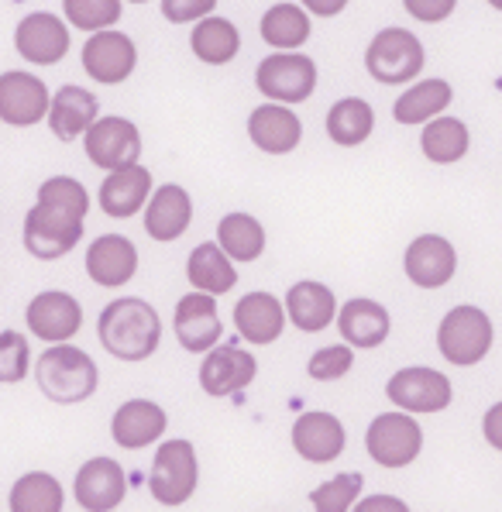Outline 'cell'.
Instances as JSON below:
<instances>
[{
	"instance_id": "cell-1",
	"label": "cell",
	"mask_w": 502,
	"mask_h": 512,
	"mask_svg": "<svg viewBox=\"0 0 502 512\" xmlns=\"http://www.w3.org/2000/svg\"><path fill=\"white\" fill-rule=\"evenodd\" d=\"M86 210H90L86 189L69 176H52L38 189V203L25 217V248L42 262L69 255L83 238Z\"/></svg>"
},
{
	"instance_id": "cell-2",
	"label": "cell",
	"mask_w": 502,
	"mask_h": 512,
	"mask_svg": "<svg viewBox=\"0 0 502 512\" xmlns=\"http://www.w3.org/2000/svg\"><path fill=\"white\" fill-rule=\"evenodd\" d=\"M100 344L121 361H145L152 358L162 341V320L152 303L138 296H124L104 306L97 324Z\"/></svg>"
},
{
	"instance_id": "cell-3",
	"label": "cell",
	"mask_w": 502,
	"mask_h": 512,
	"mask_svg": "<svg viewBox=\"0 0 502 512\" xmlns=\"http://www.w3.org/2000/svg\"><path fill=\"white\" fill-rule=\"evenodd\" d=\"M35 378H38V389L52 399V403H83L97 392V365L93 358L73 344L59 341L52 344L49 351L38 358L35 365Z\"/></svg>"
},
{
	"instance_id": "cell-4",
	"label": "cell",
	"mask_w": 502,
	"mask_h": 512,
	"mask_svg": "<svg viewBox=\"0 0 502 512\" xmlns=\"http://www.w3.org/2000/svg\"><path fill=\"white\" fill-rule=\"evenodd\" d=\"M492 337L496 330H492L489 313L478 306H454L437 327V348L454 368H472L489 354Z\"/></svg>"
},
{
	"instance_id": "cell-5",
	"label": "cell",
	"mask_w": 502,
	"mask_h": 512,
	"mask_svg": "<svg viewBox=\"0 0 502 512\" xmlns=\"http://www.w3.org/2000/svg\"><path fill=\"white\" fill-rule=\"evenodd\" d=\"M423 62H427L423 42L406 28H382L365 52L368 76L379 83H389V86L417 80Z\"/></svg>"
},
{
	"instance_id": "cell-6",
	"label": "cell",
	"mask_w": 502,
	"mask_h": 512,
	"mask_svg": "<svg viewBox=\"0 0 502 512\" xmlns=\"http://www.w3.org/2000/svg\"><path fill=\"white\" fill-rule=\"evenodd\" d=\"M196 478H200V464L190 440H166L155 451L152 475H148V492L159 506H183L193 499Z\"/></svg>"
},
{
	"instance_id": "cell-7",
	"label": "cell",
	"mask_w": 502,
	"mask_h": 512,
	"mask_svg": "<svg viewBox=\"0 0 502 512\" xmlns=\"http://www.w3.org/2000/svg\"><path fill=\"white\" fill-rule=\"evenodd\" d=\"M365 451L382 468H406L423 451V427L410 413H382L368 423Z\"/></svg>"
},
{
	"instance_id": "cell-8",
	"label": "cell",
	"mask_w": 502,
	"mask_h": 512,
	"mask_svg": "<svg viewBox=\"0 0 502 512\" xmlns=\"http://www.w3.org/2000/svg\"><path fill=\"white\" fill-rule=\"evenodd\" d=\"M255 86L276 104H303L317 86V66L310 55L296 52H276L258 62Z\"/></svg>"
},
{
	"instance_id": "cell-9",
	"label": "cell",
	"mask_w": 502,
	"mask_h": 512,
	"mask_svg": "<svg viewBox=\"0 0 502 512\" xmlns=\"http://www.w3.org/2000/svg\"><path fill=\"white\" fill-rule=\"evenodd\" d=\"M386 396L406 413H441L451 406V378L434 368H403L389 378Z\"/></svg>"
},
{
	"instance_id": "cell-10",
	"label": "cell",
	"mask_w": 502,
	"mask_h": 512,
	"mask_svg": "<svg viewBox=\"0 0 502 512\" xmlns=\"http://www.w3.org/2000/svg\"><path fill=\"white\" fill-rule=\"evenodd\" d=\"M138 66V49L124 31L100 28L93 31V38H86L83 45V69L90 73V80L114 86L124 83Z\"/></svg>"
},
{
	"instance_id": "cell-11",
	"label": "cell",
	"mask_w": 502,
	"mask_h": 512,
	"mask_svg": "<svg viewBox=\"0 0 502 512\" xmlns=\"http://www.w3.org/2000/svg\"><path fill=\"white\" fill-rule=\"evenodd\" d=\"M86 155L97 169H121L138 162L141 135L128 117H100L86 128Z\"/></svg>"
},
{
	"instance_id": "cell-12",
	"label": "cell",
	"mask_w": 502,
	"mask_h": 512,
	"mask_svg": "<svg viewBox=\"0 0 502 512\" xmlns=\"http://www.w3.org/2000/svg\"><path fill=\"white\" fill-rule=\"evenodd\" d=\"M49 86L38 76L11 69V73H0V121L14 124V128H31V124L45 121L49 114Z\"/></svg>"
},
{
	"instance_id": "cell-13",
	"label": "cell",
	"mask_w": 502,
	"mask_h": 512,
	"mask_svg": "<svg viewBox=\"0 0 502 512\" xmlns=\"http://www.w3.org/2000/svg\"><path fill=\"white\" fill-rule=\"evenodd\" d=\"M14 49L31 66H56L69 52V28L66 21L49 11H35L14 31Z\"/></svg>"
},
{
	"instance_id": "cell-14",
	"label": "cell",
	"mask_w": 502,
	"mask_h": 512,
	"mask_svg": "<svg viewBox=\"0 0 502 512\" xmlns=\"http://www.w3.org/2000/svg\"><path fill=\"white\" fill-rule=\"evenodd\" d=\"M172 327H176V337L186 351L193 354H203L210 351L224 334V324L217 317V303L210 293H186L183 299L176 303V313H172Z\"/></svg>"
},
{
	"instance_id": "cell-15",
	"label": "cell",
	"mask_w": 502,
	"mask_h": 512,
	"mask_svg": "<svg viewBox=\"0 0 502 512\" xmlns=\"http://www.w3.org/2000/svg\"><path fill=\"white\" fill-rule=\"evenodd\" d=\"M406 279L420 289H441L458 272V251L441 234H420L417 241L406 248L403 258Z\"/></svg>"
},
{
	"instance_id": "cell-16",
	"label": "cell",
	"mask_w": 502,
	"mask_h": 512,
	"mask_svg": "<svg viewBox=\"0 0 502 512\" xmlns=\"http://www.w3.org/2000/svg\"><path fill=\"white\" fill-rule=\"evenodd\" d=\"M28 330L38 337V341H73L83 327V310L69 293H59V289H49V293H38L28 303Z\"/></svg>"
},
{
	"instance_id": "cell-17",
	"label": "cell",
	"mask_w": 502,
	"mask_h": 512,
	"mask_svg": "<svg viewBox=\"0 0 502 512\" xmlns=\"http://www.w3.org/2000/svg\"><path fill=\"white\" fill-rule=\"evenodd\" d=\"M76 502L90 512H111L124 502L128 482H124V468L114 458H93L76 471Z\"/></svg>"
},
{
	"instance_id": "cell-18",
	"label": "cell",
	"mask_w": 502,
	"mask_h": 512,
	"mask_svg": "<svg viewBox=\"0 0 502 512\" xmlns=\"http://www.w3.org/2000/svg\"><path fill=\"white\" fill-rule=\"evenodd\" d=\"M255 358L245 348H234V344H221L203 358L200 365V385L207 396H234V392L248 389L255 382Z\"/></svg>"
},
{
	"instance_id": "cell-19",
	"label": "cell",
	"mask_w": 502,
	"mask_h": 512,
	"mask_svg": "<svg viewBox=\"0 0 502 512\" xmlns=\"http://www.w3.org/2000/svg\"><path fill=\"white\" fill-rule=\"evenodd\" d=\"M138 272V248L124 234H104L90 244L86 251V275H90L97 286L117 289L128 286Z\"/></svg>"
},
{
	"instance_id": "cell-20",
	"label": "cell",
	"mask_w": 502,
	"mask_h": 512,
	"mask_svg": "<svg viewBox=\"0 0 502 512\" xmlns=\"http://www.w3.org/2000/svg\"><path fill=\"white\" fill-rule=\"evenodd\" d=\"M169 416L166 409L152 399H128L111 420V437L124 451H141V447L155 444L166 433Z\"/></svg>"
},
{
	"instance_id": "cell-21",
	"label": "cell",
	"mask_w": 502,
	"mask_h": 512,
	"mask_svg": "<svg viewBox=\"0 0 502 512\" xmlns=\"http://www.w3.org/2000/svg\"><path fill=\"white\" fill-rule=\"evenodd\" d=\"M344 444H348V433L334 413H303L293 423V447L303 461L327 464L344 451Z\"/></svg>"
},
{
	"instance_id": "cell-22",
	"label": "cell",
	"mask_w": 502,
	"mask_h": 512,
	"mask_svg": "<svg viewBox=\"0 0 502 512\" xmlns=\"http://www.w3.org/2000/svg\"><path fill=\"white\" fill-rule=\"evenodd\" d=\"M248 138L269 155H289L300 145L303 124L289 104H265L248 117Z\"/></svg>"
},
{
	"instance_id": "cell-23",
	"label": "cell",
	"mask_w": 502,
	"mask_h": 512,
	"mask_svg": "<svg viewBox=\"0 0 502 512\" xmlns=\"http://www.w3.org/2000/svg\"><path fill=\"white\" fill-rule=\"evenodd\" d=\"M148 189H152V172L145 165H121V169H111V176L100 186V207L107 217H135L148 203Z\"/></svg>"
},
{
	"instance_id": "cell-24",
	"label": "cell",
	"mask_w": 502,
	"mask_h": 512,
	"mask_svg": "<svg viewBox=\"0 0 502 512\" xmlns=\"http://www.w3.org/2000/svg\"><path fill=\"white\" fill-rule=\"evenodd\" d=\"M193 220V200L183 186L169 183V186H159L155 196L148 200V210H145V231L148 238L155 241H176L186 234Z\"/></svg>"
},
{
	"instance_id": "cell-25",
	"label": "cell",
	"mask_w": 502,
	"mask_h": 512,
	"mask_svg": "<svg viewBox=\"0 0 502 512\" xmlns=\"http://www.w3.org/2000/svg\"><path fill=\"white\" fill-rule=\"evenodd\" d=\"M234 327L248 344H272L286 327V310L272 293H248L234 306Z\"/></svg>"
},
{
	"instance_id": "cell-26",
	"label": "cell",
	"mask_w": 502,
	"mask_h": 512,
	"mask_svg": "<svg viewBox=\"0 0 502 512\" xmlns=\"http://www.w3.org/2000/svg\"><path fill=\"white\" fill-rule=\"evenodd\" d=\"M334 320L351 348H379L392 330L389 310L375 299H348Z\"/></svg>"
},
{
	"instance_id": "cell-27",
	"label": "cell",
	"mask_w": 502,
	"mask_h": 512,
	"mask_svg": "<svg viewBox=\"0 0 502 512\" xmlns=\"http://www.w3.org/2000/svg\"><path fill=\"white\" fill-rule=\"evenodd\" d=\"M97 110L100 104L90 90H83V86H62L56 97H52L45 117H49V128L59 141H76L97 121Z\"/></svg>"
},
{
	"instance_id": "cell-28",
	"label": "cell",
	"mask_w": 502,
	"mask_h": 512,
	"mask_svg": "<svg viewBox=\"0 0 502 512\" xmlns=\"http://www.w3.org/2000/svg\"><path fill=\"white\" fill-rule=\"evenodd\" d=\"M286 310H289V320L300 330L320 334V330H327L334 324L337 299L324 282H296L286 293Z\"/></svg>"
},
{
	"instance_id": "cell-29",
	"label": "cell",
	"mask_w": 502,
	"mask_h": 512,
	"mask_svg": "<svg viewBox=\"0 0 502 512\" xmlns=\"http://www.w3.org/2000/svg\"><path fill=\"white\" fill-rule=\"evenodd\" d=\"M186 275H190L193 289L210 293V296H224L238 286L234 258L227 255L221 244H196L193 255H190V265H186Z\"/></svg>"
},
{
	"instance_id": "cell-30",
	"label": "cell",
	"mask_w": 502,
	"mask_h": 512,
	"mask_svg": "<svg viewBox=\"0 0 502 512\" xmlns=\"http://www.w3.org/2000/svg\"><path fill=\"white\" fill-rule=\"evenodd\" d=\"M468 145H472V135H468V124L458 121V117H430L427 128H423L420 148L430 162L437 165H451L461 162L468 155Z\"/></svg>"
},
{
	"instance_id": "cell-31",
	"label": "cell",
	"mask_w": 502,
	"mask_h": 512,
	"mask_svg": "<svg viewBox=\"0 0 502 512\" xmlns=\"http://www.w3.org/2000/svg\"><path fill=\"white\" fill-rule=\"evenodd\" d=\"M454 90L451 83L444 80H423V83H413L406 93H399V100L392 104V117L399 124H423L430 117L444 114L447 104H451Z\"/></svg>"
},
{
	"instance_id": "cell-32",
	"label": "cell",
	"mask_w": 502,
	"mask_h": 512,
	"mask_svg": "<svg viewBox=\"0 0 502 512\" xmlns=\"http://www.w3.org/2000/svg\"><path fill=\"white\" fill-rule=\"evenodd\" d=\"M190 49L203 66H224L231 62L241 49V35L238 28L227 18H200V25L193 28L190 35Z\"/></svg>"
},
{
	"instance_id": "cell-33",
	"label": "cell",
	"mask_w": 502,
	"mask_h": 512,
	"mask_svg": "<svg viewBox=\"0 0 502 512\" xmlns=\"http://www.w3.org/2000/svg\"><path fill=\"white\" fill-rule=\"evenodd\" d=\"M372 128H375V114L362 97L337 100L331 114H327V135L341 148H358L362 141H368Z\"/></svg>"
},
{
	"instance_id": "cell-34",
	"label": "cell",
	"mask_w": 502,
	"mask_h": 512,
	"mask_svg": "<svg viewBox=\"0 0 502 512\" xmlns=\"http://www.w3.org/2000/svg\"><path fill=\"white\" fill-rule=\"evenodd\" d=\"M262 38L279 52L300 49L310 38V11L296 4H276L262 18Z\"/></svg>"
},
{
	"instance_id": "cell-35",
	"label": "cell",
	"mask_w": 502,
	"mask_h": 512,
	"mask_svg": "<svg viewBox=\"0 0 502 512\" xmlns=\"http://www.w3.org/2000/svg\"><path fill=\"white\" fill-rule=\"evenodd\" d=\"M217 244L234 262H255L265 251V227L251 214H227L217 224Z\"/></svg>"
},
{
	"instance_id": "cell-36",
	"label": "cell",
	"mask_w": 502,
	"mask_h": 512,
	"mask_svg": "<svg viewBox=\"0 0 502 512\" xmlns=\"http://www.w3.org/2000/svg\"><path fill=\"white\" fill-rule=\"evenodd\" d=\"M11 509L14 512H59L62 509V485L45 471H31L18 478L11 488Z\"/></svg>"
},
{
	"instance_id": "cell-37",
	"label": "cell",
	"mask_w": 502,
	"mask_h": 512,
	"mask_svg": "<svg viewBox=\"0 0 502 512\" xmlns=\"http://www.w3.org/2000/svg\"><path fill=\"white\" fill-rule=\"evenodd\" d=\"M66 21L80 31H100L121 21V0H62Z\"/></svg>"
},
{
	"instance_id": "cell-38",
	"label": "cell",
	"mask_w": 502,
	"mask_h": 512,
	"mask_svg": "<svg viewBox=\"0 0 502 512\" xmlns=\"http://www.w3.org/2000/svg\"><path fill=\"white\" fill-rule=\"evenodd\" d=\"M358 495H362V475H358V471H348V475H334L331 482L313 488L310 502L317 512H344V509L355 506Z\"/></svg>"
},
{
	"instance_id": "cell-39",
	"label": "cell",
	"mask_w": 502,
	"mask_h": 512,
	"mask_svg": "<svg viewBox=\"0 0 502 512\" xmlns=\"http://www.w3.org/2000/svg\"><path fill=\"white\" fill-rule=\"evenodd\" d=\"M28 365H31L28 341L18 330H4L0 334V385L21 382L28 375Z\"/></svg>"
},
{
	"instance_id": "cell-40",
	"label": "cell",
	"mask_w": 502,
	"mask_h": 512,
	"mask_svg": "<svg viewBox=\"0 0 502 512\" xmlns=\"http://www.w3.org/2000/svg\"><path fill=\"white\" fill-rule=\"evenodd\" d=\"M351 365H355V354H351L348 344H331V348L313 354L307 372L310 378H317V382H334V378L348 375Z\"/></svg>"
},
{
	"instance_id": "cell-41",
	"label": "cell",
	"mask_w": 502,
	"mask_h": 512,
	"mask_svg": "<svg viewBox=\"0 0 502 512\" xmlns=\"http://www.w3.org/2000/svg\"><path fill=\"white\" fill-rule=\"evenodd\" d=\"M217 7V0H162V14L172 25H190V21L207 18Z\"/></svg>"
},
{
	"instance_id": "cell-42",
	"label": "cell",
	"mask_w": 502,
	"mask_h": 512,
	"mask_svg": "<svg viewBox=\"0 0 502 512\" xmlns=\"http://www.w3.org/2000/svg\"><path fill=\"white\" fill-rule=\"evenodd\" d=\"M403 7H406V11H410L417 21L437 25V21L451 18V11L458 7V0H403Z\"/></svg>"
},
{
	"instance_id": "cell-43",
	"label": "cell",
	"mask_w": 502,
	"mask_h": 512,
	"mask_svg": "<svg viewBox=\"0 0 502 512\" xmlns=\"http://www.w3.org/2000/svg\"><path fill=\"white\" fill-rule=\"evenodd\" d=\"M482 433L492 451H502V403L489 406V413L482 416Z\"/></svg>"
},
{
	"instance_id": "cell-44",
	"label": "cell",
	"mask_w": 502,
	"mask_h": 512,
	"mask_svg": "<svg viewBox=\"0 0 502 512\" xmlns=\"http://www.w3.org/2000/svg\"><path fill=\"white\" fill-rule=\"evenodd\" d=\"M358 512H406L403 499H392V495H368L362 506H355Z\"/></svg>"
},
{
	"instance_id": "cell-45",
	"label": "cell",
	"mask_w": 502,
	"mask_h": 512,
	"mask_svg": "<svg viewBox=\"0 0 502 512\" xmlns=\"http://www.w3.org/2000/svg\"><path fill=\"white\" fill-rule=\"evenodd\" d=\"M303 7L310 14H317V18H334V14H341L348 7V0H303Z\"/></svg>"
},
{
	"instance_id": "cell-46",
	"label": "cell",
	"mask_w": 502,
	"mask_h": 512,
	"mask_svg": "<svg viewBox=\"0 0 502 512\" xmlns=\"http://www.w3.org/2000/svg\"><path fill=\"white\" fill-rule=\"evenodd\" d=\"M489 4L496 7V11H502V0H489Z\"/></svg>"
},
{
	"instance_id": "cell-47",
	"label": "cell",
	"mask_w": 502,
	"mask_h": 512,
	"mask_svg": "<svg viewBox=\"0 0 502 512\" xmlns=\"http://www.w3.org/2000/svg\"><path fill=\"white\" fill-rule=\"evenodd\" d=\"M128 4H145V0H128Z\"/></svg>"
}]
</instances>
